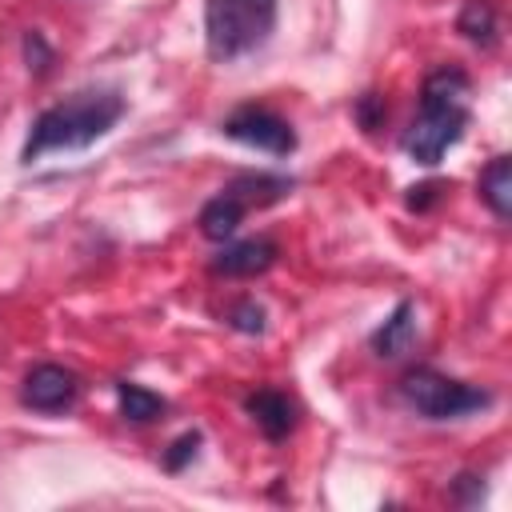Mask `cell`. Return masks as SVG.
Masks as SVG:
<instances>
[{"instance_id": "cell-1", "label": "cell", "mask_w": 512, "mask_h": 512, "mask_svg": "<svg viewBox=\"0 0 512 512\" xmlns=\"http://www.w3.org/2000/svg\"><path fill=\"white\" fill-rule=\"evenodd\" d=\"M128 112V100L120 88H80L72 96H64L60 104L44 108L32 120V132L20 148V160L32 164L44 152H76L96 144L100 136H108L120 116Z\"/></svg>"}, {"instance_id": "cell-2", "label": "cell", "mask_w": 512, "mask_h": 512, "mask_svg": "<svg viewBox=\"0 0 512 512\" xmlns=\"http://www.w3.org/2000/svg\"><path fill=\"white\" fill-rule=\"evenodd\" d=\"M472 84L460 68H436L428 80H424V92H420V112L412 120V128L404 132V152L432 168L440 164V156L464 136L468 120H472Z\"/></svg>"}, {"instance_id": "cell-3", "label": "cell", "mask_w": 512, "mask_h": 512, "mask_svg": "<svg viewBox=\"0 0 512 512\" xmlns=\"http://www.w3.org/2000/svg\"><path fill=\"white\" fill-rule=\"evenodd\" d=\"M276 0H204V48L216 64H232L268 44Z\"/></svg>"}, {"instance_id": "cell-4", "label": "cell", "mask_w": 512, "mask_h": 512, "mask_svg": "<svg viewBox=\"0 0 512 512\" xmlns=\"http://www.w3.org/2000/svg\"><path fill=\"white\" fill-rule=\"evenodd\" d=\"M400 396L416 416L424 420H464L472 412H484L492 404V392L456 376H444L436 368H408L400 380Z\"/></svg>"}, {"instance_id": "cell-5", "label": "cell", "mask_w": 512, "mask_h": 512, "mask_svg": "<svg viewBox=\"0 0 512 512\" xmlns=\"http://www.w3.org/2000/svg\"><path fill=\"white\" fill-rule=\"evenodd\" d=\"M220 132L236 144H248L256 152H268V156H292L296 152V132L284 116H276L272 108H260V104H244L236 108Z\"/></svg>"}, {"instance_id": "cell-6", "label": "cell", "mask_w": 512, "mask_h": 512, "mask_svg": "<svg viewBox=\"0 0 512 512\" xmlns=\"http://www.w3.org/2000/svg\"><path fill=\"white\" fill-rule=\"evenodd\" d=\"M80 396V380L60 368V364H36L28 376H24V388H20V400L36 412H68Z\"/></svg>"}, {"instance_id": "cell-7", "label": "cell", "mask_w": 512, "mask_h": 512, "mask_svg": "<svg viewBox=\"0 0 512 512\" xmlns=\"http://www.w3.org/2000/svg\"><path fill=\"white\" fill-rule=\"evenodd\" d=\"M276 260V244L268 236H252V240H236V244H224L212 260V272H224V276H256V272H268Z\"/></svg>"}, {"instance_id": "cell-8", "label": "cell", "mask_w": 512, "mask_h": 512, "mask_svg": "<svg viewBox=\"0 0 512 512\" xmlns=\"http://www.w3.org/2000/svg\"><path fill=\"white\" fill-rule=\"evenodd\" d=\"M244 408H248V416L256 420V428L268 440H280V436H288L296 428V404L280 388H256V392H248Z\"/></svg>"}, {"instance_id": "cell-9", "label": "cell", "mask_w": 512, "mask_h": 512, "mask_svg": "<svg viewBox=\"0 0 512 512\" xmlns=\"http://www.w3.org/2000/svg\"><path fill=\"white\" fill-rule=\"evenodd\" d=\"M412 340H416V304H412V300H400V304L392 308V316L368 336V344H372V352H376L380 360L404 356V352L412 348Z\"/></svg>"}, {"instance_id": "cell-10", "label": "cell", "mask_w": 512, "mask_h": 512, "mask_svg": "<svg viewBox=\"0 0 512 512\" xmlns=\"http://www.w3.org/2000/svg\"><path fill=\"white\" fill-rule=\"evenodd\" d=\"M244 212H248V200L228 184V188H220V192L200 208V232H204L208 240H228V236L240 228Z\"/></svg>"}, {"instance_id": "cell-11", "label": "cell", "mask_w": 512, "mask_h": 512, "mask_svg": "<svg viewBox=\"0 0 512 512\" xmlns=\"http://www.w3.org/2000/svg\"><path fill=\"white\" fill-rule=\"evenodd\" d=\"M480 200L492 208L496 220L512 216V164H508V156H496L480 172Z\"/></svg>"}, {"instance_id": "cell-12", "label": "cell", "mask_w": 512, "mask_h": 512, "mask_svg": "<svg viewBox=\"0 0 512 512\" xmlns=\"http://www.w3.org/2000/svg\"><path fill=\"white\" fill-rule=\"evenodd\" d=\"M116 400H120V416L132 420V424H148V420H160L164 416V396H156L152 388L144 384H132V380H120L116 384Z\"/></svg>"}, {"instance_id": "cell-13", "label": "cell", "mask_w": 512, "mask_h": 512, "mask_svg": "<svg viewBox=\"0 0 512 512\" xmlns=\"http://www.w3.org/2000/svg\"><path fill=\"white\" fill-rule=\"evenodd\" d=\"M460 32L472 40V44H492L496 36V12L488 0H468L464 12H460Z\"/></svg>"}, {"instance_id": "cell-14", "label": "cell", "mask_w": 512, "mask_h": 512, "mask_svg": "<svg viewBox=\"0 0 512 512\" xmlns=\"http://www.w3.org/2000/svg\"><path fill=\"white\" fill-rule=\"evenodd\" d=\"M228 320H232V328H240V332H264V308H260L256 300L236 304Z\"/></svg>"}, {"instance_id": "cell-15", "label": "cell", "mask_w": 512, "mask_h": 512, "mask_svg": "<svg viewBox=\"0 0 512 512\" xmlns=\"http://www.w3.org/2000/svg\"><path fill=\"white\" fill-rule=\"evenodd\" d=\"M196 444H200V432H184V436L172 444V452L164 456V468H168V472H180V468H184V460H192V456H196Z\"/></svg>"}]
</instances>
